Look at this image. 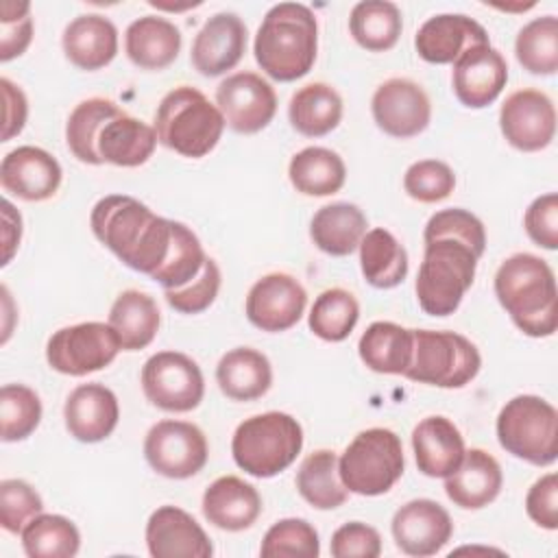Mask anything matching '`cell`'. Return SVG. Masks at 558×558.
Here are the masks:
<instances>
[{
	"label": "cell",
	"instance_id": "obj_12",
	"mask_svg": "<svg viewBox=\"0 0 558 558\" xmlns=\"http://www.w3.org/2000/svg\"><path fill=\"white\" fill-rule=\"evenodd\" d=\"M144 458L159 475L187 480L207 464L209 445L198 425L166 418L148 429L144 438Z\"/></svg>",
	"mask_w": 558,
	"mask_h": 558
},
{
	"label": "cell",
	"instance_id": "obj_13",
	"mask_svg": "<svg viewBox=\"0 0 558 558\" xmlns=\"http://www.w3.org/2000/svg\"><path fill=\"white\" fill-rule=\"evenodd\" d=\"M216 107L231 131L251 135L272 122L277 113V94L259 74L235 72L216 87Z\"/></svg>",
	"mask_w": 558,
	"mask_h": 558
},
{
	"label": "cell",
	"instance_id": "obj_29",
	"mask_svg": "<svg viewBox=\"0 0 558 558\" xmlns=\"http://www.w3.org/2000/svg\"><path fill=\"white\" fill-rule=\"evenodd\" d=\"M124 50L142 70L168 68L181 50V31L161 15H142L126 26Z\"/></svg>",
	"mask_w": 558,
	"mask_h": 558
},
{
	"label": "cell",
	"instance_id": "obj_7",
	"mask_svg": "<svg viewBox=\"0 0 558 558\" xmlns=\"http://www.w3.org/2000/svg\"><path fill=\"white\" fill-rule=\"evenodd\" d=\"M499 445L534 466L554 464L558 458V412L536 395H517L497 414Z\"/></svg>",
	"mask_w": 558,
	"mask_h": 558
},
{
	"label": "cell",
	"instance_id": "obj_14",
	"mask_svg": "<svg viewBox=\"0 0 558 558\" xmlns=\"http://www.w3.org/2000/svg\"><path fill=\"white\" fill-rule=\"evenodd\" d=\"M499 129L510 146L523 153H536L551 144L556 135V109L541 89H517L499 109Z\"/></svg>",
	"mask_w": 558,
	"mask_h": 558
},
{
	"label": "cell",
	"instance_id": "obj_8",
	"mask_svg": "<svg viewBox=\"0 0 558 558\" xmlns=\"http://www.w3.org/2000/svg\"><path fill=\"white\" fill-rule=\"evenodd\" d=\"M403 466L401 438L388 427L362 429L338 458L342 484L364 497L388 493L403 475Z\"/></svg>",
	"mask_w": 558,
	"mask_h": 558
},
{
	"label": "cell",
	"instance_id": "obj_42",
	"mask_svg": "<svg viewBox=\"0 0 558 558\" xmlns=\"http://www.w3.org/2000/svg\"><path fill=\"white\" fill-rule=\"evenodd\" d=\"M514 54L523 70L532 74H554L558 70V20L543 15L530 20L514 39Z\"/></svg>",
	"mask_w": 558,
	"mask_h": 558
},
{
	"label": "cell",
	"instance_id": "obj_30",
	"mask_svg": "<svg viewBox=\"0 0 558 558\" xmlns=\"http://www.w3.org/2000/svg\"><path fill=\"white\" fill-rule=\"evenodd\" d=\"M216 381L225 397L233 401H255L270 390L272 366L262 351L235 347L220 357Z\"/></svg>",
	"mask_w": 558,
	"mask_h": 558
},
{
	"label": "cell",
	"instance_id": "obj_44",
	"mask_svg": "<svg viewBox=\"0 0 558 558\" xmlns=\"http://www.w3.org/2000/svg\"><path fill=\"white\" fill-rule=\"evenodd\" d=\"M41 399L24 384H4L0 390V436L4 442L28 438L41 421Z\"/></svg>",
	"mask_w": 558,
	"mask_h": 558
},
{
	"label": "cell",
	"instance_id": "obj_54",
	"mask_svg": "<svg viewBox=\"0 0 558 558\" xmlns=\"http://www.w3.org/2000/svg\"><path fill=\"white\" fill-rule=\"evenodd\" d=\"M2 242H4V255H2V266H7L20 246V235H22V216L15 211V207L9 201H2Z\"/></svg>",
	"mask_w": 558,
	"mask_h": 558
},
{
	"label": "cell",
	"instance_id": "obj_27",
	"mask_svg": "<svg viewBox=\"0 0 558 558\" xmlns=\"http://www.w3.org/2000/svg\"><path fill=\"white\" fill-rule=\"evenodd\" d=\"M504 473L499 462L484 449H469L460 466L445 477V493L447 497L464 508V510H480L493 504L501 490Z\"/></svg>",
	"mask_w": 558,
	"mask_h": 558
},
{
	"label": "cell",
	"instance_id": "obj_37",
	"mask_svg": "<svg viewBox=\"0 0 558 558\" xmlns=\"http://www.w3.org/2000/svg\"><path fill=\"white\" fill-rule=\"evenodd\" d=\"M294 484L299 495L316 510L340 508L349 497V490L340 480L338 456L331 449L312 451L301 462Z\"/></svg>",
	"mask_w": 558,
	"mask_h": 558
},
{
	"label": "cell",
	"instance_id": "obj_23",
	"mask_svg": "<svg viewBox=\"0 0 558 558\" xmlns=\"http://www.w3.org/2000/svg\"><path fill=\"white\" fill-rule=\"evenodd\" d=\"M65 429L81 442H100L118 425L120 405L111 388L92 381L76 386L63 405Z\"/></svg>",
	"mask_w": 558,
	"mask_h": 558
},
{
	"label": "cell",
	"instance_id": "obj_28",
	"mask_svg": "<svg viewBox=\"0 0 558 558\" xmlns=\"http://www.w3.org/2000/svg\"><path fill=\"white\" fill-rule=\"evenodd\" d=\"M61 46L70 63L94 72L109 65L118 54V28L100 13H85L63 28Z\"/></svg>",
	"mask_w": 558,
	"mask_h": 558
},
{
	"label": "cell",
	"instance_id": "obj_31",
	"mask_svg": "<svg viewBox=\"0 0 558 558\" xmlns=\"http://www.w3.org/2000/svg\"><path fill=\"white\" fill-rule=\"evenodd\" d=\"M366 227L368 220L364 211L353 203L340 201L323 205L314 214L310 222V238L323 253L344 257L360 246Z\"/></svg>",
	"mask_w": 558,
	"mask_h": 558
},
{
	"label": "cell",
	"instance_id": "obj_5",
	"mask_svg": "<svg viewBox=\"0 0 558 558\" xmlns=\"http://www.w3.org/2000/svg\"><path fill=\"white\" fill-rule=\"evenodd\" d=\"M225 126L220 109L192 85L170 89L155 111L157 142L190 159L209 155L220 142Z\"/></svg>",
	"mask_w": 558,
	"mask_h": 558
},
{
	"label": "cell",
	"instance_id": "obj_9",
	"mask_svg": "<svg viewBox=\"0 0 558 558\" xmlns=\"http://www.w3.org/2000/svg\"><path fill=\"white\" fill-rule=\"evenodd\" d=\"M482 368L477 347L458 331L412 329V360L403 377L438 388H462Z\"/></svg>",
	"mask_w": 558,
	"mask_h": 558
},
{
	"label": "cell",
	"instance_id": "obj_19",
	"mask_svg": "<svg viewBox=\"0 0 558 558\" xmlns=\"http://www.w3.org/2000/svg\"><path fill=\"white\" fill-rule=\"evenodd\" d=\"M61 177L59 161L39 146H17L0 163L2 190L28 203L52 198L61 185Z\"/></svg>",
	"mask_w": 558,
	"mask_h": 558
},
{
	"label": "cell",
	"instance_id": "obj_22",
	"mask_svg": "<svg viewBox=\"0 0 558 558\" xmlns=\"http://www.w3.org/2000/svg\"><path fill=\"white\" fill-rule=\"evenodd\" d=\"M490 44L486 28L464 13H440L421 24L414 37L418 57L427 63H453L473 46Z\"/></svg>",
	"mask_w": 558,
	"mask_h": 558
},
{
	"label": "cell",
	"instance_id": "obj_26",
	"mask_svg": "<svg viewBox=\"0 0 558 558\" xmlns=\"http://www.w3.org/2000/svg\"><path fill=\"white\" fill-rule=\"evenodd\" d=\"M201 508L211 525L227 532H242L257 521L262 497L257 488L242 477L222 475L205 488Z\"/></svg>",
	"mask_w": 558,
	"mask_h": 558
},
{
	"label": "cell",
	"instance_id": "obj_3",
	"mask_svg": "<svg viewBox=\"0 0 558 558\" xmlns=\"http://www.w3.org/2000/svg\"><path fill=\"white\" fill-rule=\"evenodd\" d=\"M495 296L525 336L547 338L556 331V275L543 257L532 253L506 257L495 272Z\"/></svg>",
	"mask_w": 558,
	"mask_h": 558
},
{
	"label": "cell",
	"instance_id": "obj_34",
	"mask_svg": "<svg viewBox=\"0 0 558 558\" xmlns=\"http://www.w3.org/2000/svg\"><path fill=\"white\" fill-rule=\"evenodd\" d=\"M357 353L375 373L403 375L412 360V329L390 320H375L362 333Z\"/></svg>",
	"mask_w": 558,
	"mask_h": 558
},
{
	"label": "cell",
	"instance_id": "obj_51",
	"mask_svg": "<svg viewBox=\"0 0 558 558\" xmlns=\"http://www.w3.org/2000/svg\"><path fill=\"white\" fill-rule=\"evenodd\" d=\"M523 227L530 240L547 251L558 248V194L547 192L530 203L523 216Z\"/></svg>",
	"mask_w": 558,
	"mask_h": 558
},
{
	"label": "cell",
	"instance_id": "obj_20",
	"mask_svg": "<svg viewBox=\"0 0 558 558\" xmlns=\"http://www.w3.org/2000/svg\"><path fill=\"white\" fill-rule=\"evenodd\" d=\"M246 24L229 11L211 15L192 41V65L203 76H220L233 70L246 52Z\"/></svg>",
	"mask_w": 558,
	"mask_h": 558
},
{
	"label": "cell",
	"instance_id": "obj_16",
	"mask_svg": "<svg viewBox=\"0 0 558 558\" xmlns=\"http://www.w3.org/2000/svg\"><path fill=\"white\" fill-rule=\"evenodd\" d=\"M307 305L301 281L288 272H268L246 294V318L262 331L279 333L294 327Z\"/></svg>",
	"mask_w": 558,
	"mask_h": 558
},
{
	"label": "cell",
	"instance_id": "obj_48",
	"mask_svg": "<svg viewBox=\"0 0 558 558\" xmlns=\"http://www.w3.org/2000/svg\"><path fill=\"white\" fill-rule=\"evenodd\" d=\"M220 281H222L220 268L216 259L207 255L203 270L190 283L177 290H163V296L168 305L181 314H201L216 301Z\"/></svg>",
	"mask_w": 558,
	"mask_h": 558
},
{
	"label": "cell",
	"instance_id": "obj_21",
	"mask_svg": "<svg viewBox=\"0 0 558 558\" xmlns=\"http://www.w3.org/2000/svg\"><path fill=\"white\" fill-rule=\"evenodd\" d=\"M146 545L153 558H209L214 554L198 521L177 506H159L148 517Z\"/></svg>",
	"mask_w": 558,
	"mask_h": 558
},
{
	"label": "cell",
	"instance_id": "obj_6",
	"mask_svg": "<svg viewBox=\"0 0 558 558\" xmlns=\"http://www.w3.org/2000/svg\"><path fill=\"white\" fill-rule=\"evenodd\" d=\"M303 449V427L286 412H264L244 418L231 438L235 464L253 477H275Z\"/></svg>",
	"mask_w": 558,
	"mask_h": 558
},
{
	"label": "cell",
	"instance_id": "obj_18",
	"mask_svg": "<svg viewBox=\"0 0 558 558\" xmlns=\"http://www.w3.org/2000/svg\"><path fill=\"white\" fill-rule=\"evenodd\" d=\"M506 83L508 63L490 44L473 46L453 61V94L469 109H482L495 102Z\"/></svg>",
	"mask_w": 558,
	"mask_h": 558
},
{
	"label": "cell",
	"instance_id": "obj_35",
	"mask_svg": "<svg viewBox=\"0 0 558 558\" xmlns=\"http://www.w3.org/2000/svg\"><path fill=\"white\" fill-rule=\"evenodd\" d=\"M288 177L294 190L305 196H331L342 190L347 166L336 150L307 146L292 155Z\"/></svg>",
	"mask_w": 558,
	"mask_h": 558
},
{
	"label": "cell",
	"instance_id": "obj_1",
	"mask_svg": "<svg viewBox=\"0 0 558 558\" xmlns=\"http://www.w3.org/2000/svg\"><path fill=\"white\" fill-rule=\"evenodd\" d=\"M425 253L416 275V299L425 314H453L473 286L477 259L486 248L482 220L460 207L436 211L423 231Z\"/></svg>",
	"mask_w": 558,
	"mask_h": 558
},
{
	"label": "cell",
	"instance_id": "obj_4",
	"mask_svg": "<svg viewBox=\"0 0 558 558\" xmlns=\"http://www.w3.org/2000/svg\"><path fill=\"white\" fill-rule=\"evenodd\" d=\"M253 52L257 65L275 81L290 83L305 76L318 52L314 11L301 2L270 7L257 28Z\"/></svg>",
	"mask_w": 558,
	"mask_h": 558
},
{
	"label": "cell",
	"instance_id": "obj_33",
	"mask_svg": "<svg viewBox=\"0 0 558 558\" xmlns=\"http://www.w3.org/2000/svg\"><path fill=\"white\" fill-rule=\"evenodd\" d=\"M288 118L296 133L305 137H323L340 124L342 98L327 83H307L292 94Z\"/></svg>",
	"mask_w": 558,
	"mask_h": 558
},
{
	"label": "cell",
	"instance_id": "obj_32",
	"mask_svg": "<svg viewBox=\"0 0 558 558\" xmlns=\"http://www.w3.org/2000/svg\"><path fill=\"white\" fill-rule=\"evenodd\" d=\"M161 323V312L157 301L142 290H124L116 296L109 310V325L113 327L120 347L124 351H140L146 349Z\"/></svg>",
	"mask_w": 558,
	"mask_h": 558
},
{
	"label": "cell",
	"instance_id": "obj_2",
	"mask_svg": "<svg viewBox=\"0 0 558 558\" xmlns=\"http://www.w3.org/2000/svg\"><path fill=\"white\" fill-rule=\"evenodd\" d=\"M89 225L96 240L124 266L148 277L166 262L174 235V220L157 216L148 205L126 194L102 196L92 207Z\"/></svg>",
	"mask_w": 558,
	"mask_h": 558
},
{
	"label": "cell",
	"instance_id": "obj_39",
	"mask_svg": "<svg viewBox=\"0 0 558 558\" xmlns=\"http://www.w3.org/2000/svg\"><path fill=\"white\" fill-rule=\"evenodd\" d=\"M22 547L28 558H72L78 554V527L63 514L39 512L22 530Z\"/></svg>",
	"mask_w": 558,
	"mask_h": 558
},
{
	"label": "cell",
	"instance_id": "obj_52",
	"mask_svg": "<svg viewBox=\"0 0 558 558\" xmlns=\"http://www.w3.org/2000/svg\"><path fill=\"white\" fill-rule=\"evenodd\" d=\"M525 512L536 525L545 530L558 527V475L556 473H547L530 486L525 495Z\"/></svg>",
	"mask_w": 558,
	"mask_h": 558
},
{
	"label": "cell",
	"instance_id": "obj_45",
	"mask_svg": "<svg viewBox=\"0 0 558 558\" xmlns=\"http://www.w3.org/2000/svg\"><path fill=\"white\" fill-rule=\"evenodd\" d=\"M259 554L264 558H316L320 554L318 532L305 519H279L266 530Z\"/></svg>",
	"mask_w": 558,
	"mask_h": 558
},
{
	"label": "cell",
	"instance_id": "obj_49",
	"mask_svg": "<svg viewBox=\"0 0 558 558\" xmlns=\"http://www.w3.org/2000/svg\"><path fill=\"white\" fill-rule=\"evenodd\" d=\"M33 39V17L28 2L7 0L0 4V61H11L26 52Z\"/></svg>",
	"mask_w": 558,
	"mask_h": 558
},
{
	"label": "cell",
	"instance_id": "obj_10",
	"mask_svg": "<svg viewBox=\"0 0 558 558\" xmlns=\"http://www.w3.org/2000/svg\"><path fill=\"white\" fill-rule=\"evenodd\" d=\"M120 349V340L109 323L87 320L57 329L48 338L46 360L57 373L83 377L109 366Z\"/></svg>",
	"mask_w": 558,
	"mask_h": 558
},
{
	"label": "cell",
	"instance_id": "obj_40",
	"mask_svg": "<svg viewBox=\"0 0 558 558\" xmlns=\"http://www.w3.org/2000/svg\"><path fill=\"white\" fill-rule=\"evenodd\" d=\"M118 109L120 105L102 96L85 98L72 109L65 122V142L70 153L78 161L89 166H100V159L96 155V137L105 120L111 118Z\"/></svg>",
	"mask_w": 558,
	"mask_h": 558
},
{
	"label": "cell",
	"instance_id": "obj_24",
	"mask_svg": "<svg viewBox=\"0 0 558 558\" xmlns=\"http://www.w3.org/2000/svg\"><path fill=\"white\" fill-rule=\"evenodd\" d=\"M157 146L155 126L129 116L122 107L105 120L96 137V155L100 163L120 168H137L146 163Z\"/></svg>",
	"mask_w": 558,
	"mask_h": 558
},
{
	"label": "cell",
	"instance_id": "obj_53",
	"mask_svg": "<svg viewBox=\"0 0 558 558\" xmlns=\"http://www.w3.org/2000/svg\"><path fill=\"white\" fill-rule=\"evenodd\" d=\"M2 100H4V120H2V142H9L11 137L20 135L26 118H28V100L20 85L9 81L7 76L0 78Z\"/></svg>",
	"mask_w": 558,
	"mask_h": 558
},
{
	"label": "cell",
	"instance_id": "obj_47",
	"mask_svg": "<svg viewBox=\"0 0 558 558\" xmlns=\"http://www.w3.org/2000/svg\"><path fill=\"white\" fill-rule=\"evenodd\" d=\"M44 510L41 495L24 480L0 482V525L11 534H22L26 523Z\"/></svg>",
	"mask_w": 558,
	"mask_h": 558
},
{
	"label": "cell",
	"instance_id": "obj_46",
	"mask_svg": "<svg viewBox=\"0 0 558 558\" xmlns=\"http://www.w3.org/2000/svg\"><path fill=\"white\" fill-rule=\"evenodd\" d=\"M403 187L418 203H438L453 192L456 174L445 161L421 159L405 170Z\"/></svg>",
	"mask_w": 558,
	"mask_h": 558
},
{
	"label": "cell",
	"instance_id": "obj_15",
	"mask_svg": "<svg viewBox=\"0 0 558 558\" xmlns=\"http://www.w3.org/2000/svg\"><path fill=\"white\" fill-rule=\"evenodd\" d=\"M371 113L384 133L408 140L427 129L432 120V102L416 81L395 76L375 89Z\"/></svg>",
	"mask_w": 558,
	"mask_h": 558
},
{
	"label": "cell",
	"instance_id": "obj_17",
	"mask_svg": "<svg viewBox=\"0 0 558 558\" xmlns=\"http://www.w3.org/2000/svg\"><path fill=\"white\" fill-rule=\"evenodd\" d=\"M397 547L414 558L438 554L453 536L449 512L434 499H412L403 504L390 523Z\"/></svg>",
	"mask_w": 558,
	"mask_h": 558
},
{
	"label": "cell",
	"instance_id": "obj_25",
	"mask_svg": "<svg viewBox=\"0 0 558 558\" xmlns=\"http://www.w3.org/2000/svg\"><path fill=\"white\" fill-rule=\"evenodd\" d=\"M412 449L416 466L427 477L451 475L464 458V438L447 416H425L412 429Z\"/></svg>",
	"mask_w": 558,
	"mask_h": 558
},
{
	"label": "cell",
	"instance_id": "obj_38",
	"mask_svg": "<svg viewBox=\"0 0 558 558\" xmlns=\"http://www.w3.org/2000/svg\"><path fill=\"white\" fill-rule=\"evenodd\" d=\"M351 37L371 52L390 50L403 31L401 11L388 0H362L349 15Z\"/></svg>",
	"mask_w": 558,
	"mask_h": 558
},
{
	"label": "cell",
	"instance_id": "obj_50",
	"mask_svg": "<svg viewBox=\"0 0 558 558\" xmlns=\"http://www.w3.org/2000/svg\"><path fill=\"white\" fill-rule=\"evenodd\" d=\"M329 551L333 558H377L381 554V536L373 525L349 521L331 534Z\"/></svg>",
	"mask_w": 558,
	"mask_h": 558
},
{
	"label": "cell",
	"instance_id": "obj_43",
	"mask_svg": "<svg viewBox=\"0 0 558 558\" xmlns=\"http://www.w3.org/2000/svg\"><path fill=\"white\" fill-rule=\"evenodd\" d=\"M205 259H207V253L201 240L196 238V233L187 225L174 220L170 253L161 264V268L150 279H155L163 290L183 288L203 270Z\"/></svg>",
	"mask_w": 558,
	"mask_h": 558
},
{
	"label": "cell",
	"instance_id": "obj_41",
	"mask_svg": "<svg viewBox=\"0 0 558 558\" xmlns=\"http://www.w3.org/2000/svg\"><path fill=\"white\" fill-rule=\"evenodd\" d=\"M360 318V303L357 299L344 288H329L323 290L312 310L307 325L314 336L327 342H342L349 338L353 327Z\"/></svg>",
	"mask_w": 558,
	"mask_h": 558
},
{
	"label": "cell",
	"instance_id": "obj_36",
	"mask_svg": "<svg viewBox=\"0 0 558 558\" xmlns=\"http://www.w3.org/2000/svg\"><path fill=\"white\" fill-rule=\"evenodd\" d=\"M360 268L377 290L399 286L408 275V251L388 229H371L360 242Z\"/></svg>",
	"mask_w": 558,
	"mask_h": 558
},
{
	"label": "cell",
	"instance_id": "obj_11",
	"mask_svg": "<svg viewBox=\"0 0 558 558\" xmlns=\"http://www.w3.org/2000/svg\"><path fill=\"white\" fill-rule=\"evenodd\" d=\"M144 397L163 412H192L205 395L201 366L181 351H159L142 366Z\"/></svg>",
	"mask_w": 558,
	"mask_h": 558
}]
</instances>
